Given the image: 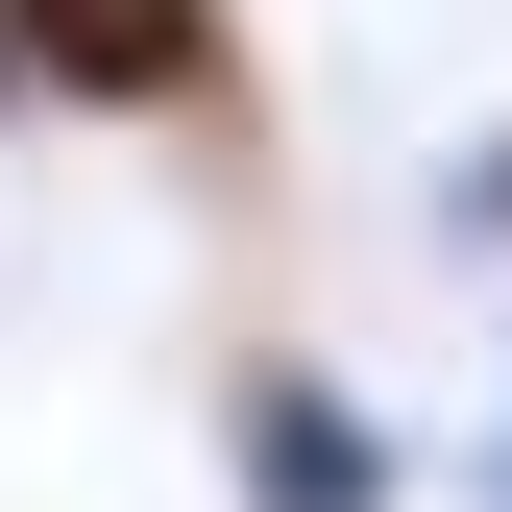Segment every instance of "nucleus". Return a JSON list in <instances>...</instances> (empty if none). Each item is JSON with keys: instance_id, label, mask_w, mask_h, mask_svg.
<instances>
[{"instance_id": "f03ea898", "label": "nucleus", "mask_w": 512, "mask_h": 512, "mask_svg": "<svg viewBox=\"0 0 512 512\" xmlns=\"http://www.w3.org/2000/svg\"><path fill=\"white\" fill-rule=\"evenodd\" d=\"M244 512H391V439L317 391V366H269L244 391Z\"/></svg>"}, {"instance_id": "7ed1b4c3", "label": "nucleus", "mask_w": 512, "mask_h": 512, "mask_svg": "<svg viewBox=\"0 0 512 512\" xmlns=\"http://www.w3.org/2000/svg\"><path fill=\"white\" fill-rule=\"evenodd\" d=\"M464 196H488V220H512V147H488V171H464Z\"/></svg>"}, {"instance_id": "f257e3e1", "label": "nucleus", "mask_w": 512, "mask_h": 512, "mask_svg": "<svg viewBox=\"0 0 512 512\" xmlns=\"http://www.w3.org/2000/svg\"><path fill=\"white\" fill-rule=\"evenodd\" d=\"M25 98H122V122H196L220 98V0H0Z\"/></svg>"}]
</instances>
